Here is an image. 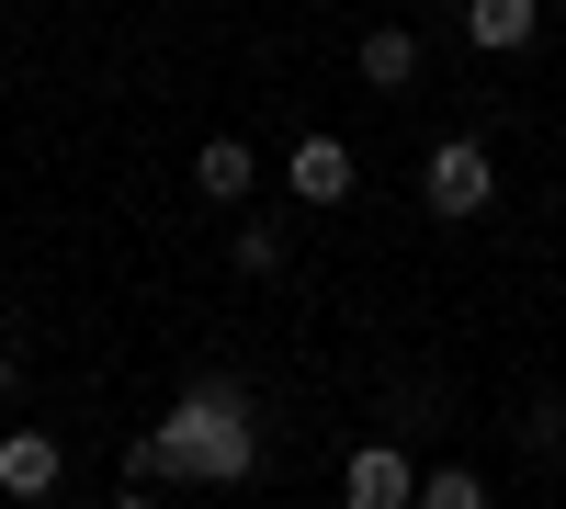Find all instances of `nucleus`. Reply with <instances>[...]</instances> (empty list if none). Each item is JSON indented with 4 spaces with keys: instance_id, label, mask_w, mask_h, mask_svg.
Returning <instances> with one entry per match:
<instances>
[{
    "instance_id": "423d86ee",
    "label": "nucleus",
    "mask_w": 566,
    "mask_h": 509,
    "mask_svg": "<svg viewBox=\"0 0 566 509\" xmlns=\"http://www.w3.org/2000/svg\"><path fill=\"white\" fill-rule=\"evenodd\" d=\"M57 476H69V453L45 442V431H12V442H0V487H12V498H57Z\"/></svg>"
},
{
    "instance_id": "f03ea898",
    "label": "nucleus",
    "mask_w": 566,
    "mask_h": 509,
    "mask_svg": "<svg viewBox=\"0 0 566 509\" xmlns=\"http://www.w3.org/2000/svg\"><path fill=\"white\" fill-rule=\"evenodd\" d=\"M419 204H431V215H488L499 204V159H488V136H442V148H431V170H419Z\"/></svg>"
},
{
    "instance_id": "0eeeda50",
    "label": "nucleus",
    "mask_w": 566,
    "mask_h": 509,
    "mask_svg": "<svg viewBox=\"0 0 566 509\" xmlns=\"http://www.w3.org/2000/svg\"><path fill=\"white\" fill-rule=\"evenodd\" d=\"M250 181H261V159L239 148V136H205V148H193V193H205V204H239Z\"/></svg>"
},
{
    "instance_id": "7ed1b4c3",
    "label": "nucleus",
    "mask_w": 566,
    "mask_h": 509,
    "mask_svg": "<svg viewBox=\"0 0 566 509\" xmlns=\"http://www.w3.org/2000/svg\"><path fill=\"white\" fill-rule=\"evenodd\" d=\"M340 509H419V465H408V442H352V465H340Z\"/></svg>"
},
{
    "instance_id": "6e6552de",
    "label": "nucleus",
    "mask_w": 566,
    "mask_h": 509,
    "mask_svg": "<svg viewBox=\"0 0 566 509\" xmlns=\"http://www.w3.org/2000/svg\"><path fill=\"white\" fill-rule=\"evenodd\" d=\"M419 68H431V57H419L408 23H374V34H363V79H374V91H419Z\"/></svg>"
},
{
    "instance_id": "ddd939ff",
    "label": "nucleus",
    "mask_w": 566,
    "mask_h": 509,
    "mask_svg": "<svg viewBox=\"0 0 566 509\" xmlns=\"http://www.w3.org/2000/svg\"><path fill=\"white\" fill-rule=\"evenodd\" d=\"M544 407H555V442H566V396H544Z\"/></svg>"
},
{
    "instance_id": "f257e3e1",
    "label": "nucleus",
    "mask_w": 566,
    "mask_h": 509,
    "mask_svg": "<svg viewBox=\"0 0 566 509\" xmlns=\"http://www.w3.org/2000/svg\"><path fill=\"white\" fill-rule=\"evenodd\" d=\"M250 465H261V453H250V396H239V385H193V396H181L148 442H136V487H159V476L239 487Z\"/></svg>"
},
{
    "instance_id": "9b49d317",
    "label": "nucleus",
    "mask_w": 566,
    "mask_h": 509,
    "mask_svg": "<svg viewBox=\"0 0 566 509\" xmlns=\"http://www.w3.org/2000/svg\"><path fill=\"white\" fill-rule=\"evenodd\" d=\"M114 509H170V498L159 487H114Z\"/></svg>"
},
{
    "instance_id": "20e7f679",
    "label": "nucleus",
    "mask_w": 566,
    "mask_h": 509,
    "mask_svg": "<svg viewBox=\"0 0 566 509\" xmlns=\"http://www.w3.org/2000/svg\"><path fill=\"white\" fill-rule=\"evenodd\" d=\"M283 181H295V204H352V148L340 136H295Z\"/></svg>"
},
{
    "instance_id": "9d476101",
    "label": "nucleus",
    "mask_w": 566,
    "mask_h": 509,
    "mask_svg": "<svg viewBox=\"0 0 566 509\" xmlns=\"http://www.w3.org/2000/svg\"><path fill=\"white\" fill-rule=\"evenodd\" d=\"M239 272L272 284V272H283V226H239Z\"/></svg>"
},
{
    "instance_id": "1a4fd4ad",
    "label": "nucleus",
    "mask_w": 566,
    "mask_h": 509,
    "mask_svg": "<svg viewBox=\"0 0 566 509\" xmlns=\"http://www.w3.org/2000/svg\"><path fill=\"white\" fill-rule=\"evenodd\" d=\"M419 509H488V476L476 465H431L419 476Z\"/></svg>"
},
{
    "instance_id": "f8f14e48",
    "label": "nucleus",
    "mask_w": 566,
    "mask_h": 509,
    "mask_svg": "<svg viewBox=\"0 0 566 509\" xmlns=\"http://www.w3.org/2000/svg\"><path fill=\"white\" fill-rule=\"evenodd\" d=\"M0 396H12V340H0Z\"/></svg>"
},
{
    "instance_id": "39448f33",
    "label": "nucleus",
    "mask_w": 566,
    "mask_h": 509,
    "mask_svg": "<svg viewBox=\"0 0 566 509\" xmlns=\"http://www.w3.org/2000/svg\"><path fill=\"white\" fill-rule=\"evenodd\" d=\"M533 34H544L533 0H464V45H488V57H522Z\"/></svg>"
}]
</instances>
